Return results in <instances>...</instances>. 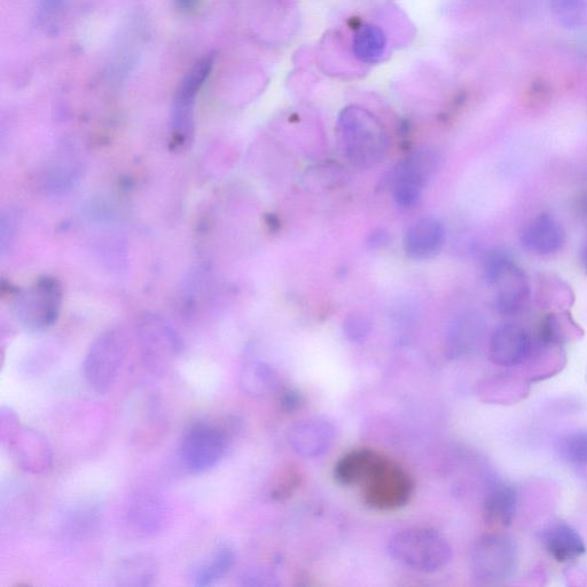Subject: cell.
Instances as JSON below:
<instances>
[{"instance_id":"3957f363","label":"cell","mask_w":587,"mask_h":587,"mask_svg":"<svg viewBox=\"0 0 587 587\" xmlns=\"http://www.w3.org/2000/svg\"><path fill=\"white\" fill-rule=\"evenodd\" d=\"M215 54L201 57L187 70L172 100L170 127L177 144H185L192 136L195 106L200 92L215 67Z\"/></svg>"},{"instance_id":"836d02e7","label":"cell","mask_w":587,"mask_h":587,"mask_svg":"<svg viewBox=\"0 0 587 587\" xmlns=\"http://www.w3.org/2000/svg\"><path fill=\"white\" fill-rule=\"evenodd\" d=\"M389 237L388 234L383 230L373 231L369 239H367V246L371 250H378L388 245Z\"/></svg>"},{"instance_id":"4316f807","label":"cell","mask_w":587,"mask_h":587,"mask_svg":"<svg viewBox=\"0 0 587 587\" xmlns=\"http://www.w3.org/2000/svg\"><path fill=\"white\" fill-rule=\"evenodd\" d=\"M559 457L571 466L587 465V432H573L560 437L557 442Z\"/></svg>"},{"instance_id":"8fae6325","label":"cell","mask_w":587,"mask_h":587,"mask_svg":"<svg viewBox=\"0 0 587 587\" xmlns=\"http://www.w3.org/2000/svg\"><path fill=\"white\" fill-rule=\"evenodd\" d=\"M488 283L496 287V309L504 316L519 313L529 300L531 287L526 273L510 256L493 273Z\"/></svg>"},{"instance_id":"277c9868","label":"cell","mask_w":587,"mask_h":587,"mask_svg":"<svg viewBox=\"0 0 587 587\" xmlns=\"http://www.w3.org/2000/svg\"><path fill=\"white\" fill-rule=\"evenodd\" d=\"M127 356V338L119 328H112L93 342L83 363L84 379L98 394L114 385Z\"/></svg>"},{"instance_id":"1f68e13d","label":"cell","mask_w":587,"mask_h":587,"mask_svg":"<svg viewBox=\"0 0 587 587\" xmlns=\"http://www.w3.org/2000/svg\"><path fill=\"white\" fill-rule=\"evenodd\" d=\"M239 583L244 586H272L277 585L275 578L268 571L260 568H249L239 576Z\"/></svg>"},{"instance_id":"44dd1931","label":"cell","mask_w":587,"mask_h":587,"mask_svg":"<svg viewBox=\"0 0 587 587\" xmlns=\"http://www.w3.org/2000/svg\"><path fill=\"white\" fill-rule=\"evenodd\" d=\"M583 334L568 310L552 311L540 325V342L545 346H562Z\"/></svg>"},{"instance_id":"d590c367","label":"cell","mask_w":587,"mask_h":587,"mask_svg":"<svg viewBox=\"0 0 587 587\" xmlns=\"http://www.w3.org/2000/svg\"><path fill=\"white\" fill-rule=\"evenodd\" d=\"M581 264L584 271L587 273V242L581 253Z\"/></svg>"},{"instance_id":"5b68a950","label":"cell","mask_w":587,"mask_h":587,"mask_svg":"<svg viewBox=\"0 0 587 587\" xmlns=\"http://www.w3.org/2000/svg\"><path fill=\"white\" fill-rule=\"evenodd\" d=\"M61 304L59 281L45 277L15 297V316L27 330L43 331L57 323Z\"/></svg>"},{"instance_id":"e575fe53","label":"cell","mask_w":587,"mask_h":587,"mask_svg":"<svg viewBox=\"0 0 587 587\" xmlns=\"http://www.w3.org/2000/svg\"><path fill=\"white\" fill-rule=\"evenodd\" d=\"M200 0H175V5L179 11L191 12L198 6Z\"/></svg>"},{"instance_id":"f1b7e54d","label":"cell","mask_w":587,"mask_h":587,"mask_svg":"<svg viewBox=\"0 0 587 587\" xmlns=\"http://www.w3.org/2000/svg\"><path fill=\"white\" fill-rule=\"evenodd\" d=\"M343 331L349 341L363 343L371 333L370 320L359 313H354L344 320Z\"/></svg>"},{"instance_id":"4dcf8cb0","label":"cell","mask_w":587,"mask_h":587,"mask_svg":"<svg viewBox=\"0 0 587 587\" xmlns=\"http://www.w3.org/2000/svg\"><path fill=\"white\" fill-rule=\"evenodd\" d=\"M21 428L17 414L9 408H3L0 413V437L3 444L9 446Z\"/></svg>"},{"instance_id":"30bf717a","label":"cell","mask_w":587,"mask_h":587,"mask_svg":"<svg viewBox=\"0 0 587 587\" xmlns=\"http://www.w3.org/2000/svg\"><path fill=\"white\" fill-rule=\"evenodd\" d=\"M438 162L433 151L421 150L406 156L391 174V193L398 207L410 209L417 205L427 180Z\"/></svg>"},{"instance_id":"4fadbf2b","label":"cell","mask_w":587,"mask_h":587,"mask_svg":"<svg viewBox=\"0 0 587 587\" xmlns=\"http://www.w3.org/2000/svg\"><path fill=\"white\" fill-rule=\"evenodd\" d=\"M445 230L440 219L422 217L413 222L404 236V252L413 261H428L441 253Z\"/></svg>"},{"instance_id":"7402d4cb","label":"cell","mask_w":587,"mask_h":587,"mask_svg":"<svg viewBox=\"0 0 587 587\" xmlns=\"http://www.w3.org/2000/svg\"><path fill=\"white\" fill-rule=\"evenodd\" d=\"M158 577V566L153 559L145 555H135L119 563L115 569L117 586L146 587L154 584Z\"/></svg>"},{"instance_id":"d4e9b609","label":"cell","mask_w":587,"mask_h":587,"mask_svg":"<svg viewBox=\"0 0 587 587\" xmlns=\"http://www.w3.org/2000/svg\"><path fill=\"white\" fill-rule=\"evenodd\" d=\"M239 385L249 396L264 397L277 388L278 378L268 364L254 360L242 366Z\"/></svg>"},{"instance_id":"2e32d148","label":"cell","mask_w":587,"mask_h":587,"mask_svg":"<svg viewBox=\"0 0 587 587\" xmlns=\"http://www.w3.org/2000/svg\"><path fill=\"white\" fill-rule=\"evenodd\" d=\"M522 246L536 255H553L566 244V231L550 214H540L526 225L521 234Z\"/></svg>"},{"instance_id":"6da1fadb","label":"cell","mask_w":587,"mask_h":587,"mask_svg":"<svg viewBox=\"0 0 587 587\" xmlns=\"http://www.w3.org/2000/svg\"><path fill=\"white\" fill-rule=\"evenodd\" d=\"M336 130L340 150L352 166L369 170L386 158L389 146L386 130L365 109H344Z\"/></svg>"},{"instance_id":"52a82bcc","label":"cell","mask_w":587,"mask_h":587,"mask_svg":"<svg viewBox=\"0 0 587 587\" xmlns=\"http://www.w3.org/2000/svg\"><path fill=\"white\" fill-rule=\"evenodd\" d=\"M229 448L223 429L205 422L192 425L180 442V459L192 473H205L219 464Z\"/></svg>"},{"instance_id":"ac0fdd59","label":"cell","mask_w":587,"mask_h":587,"mask_svg":"<svg viewBox=\"0 0 587 587\" xmlns=\"http://www.w3.org/2000/svg\"><path fill=\"white\" fill-rule=\"evenodd\" d=\"M542 543L546 552L558 562L574 561L586 552L583 538L567 523L551 524L542 534Z\"/></svg>"},{"instance_id":"cb8c5ba5","label":"cell","mask_w":587,"mask_h":587,"mask_svg":"<svg viewBox=\"0 0 587 587\" xmlns=\"http://www.w3.org/2000/svg\"><path fill=\"white\" fill-rule=\"evenodd\" d=\"M536 300L540 307L553 311L568 310L575 301V295L565 280L552 273H544L537 279Z\"/></svg>"},{"instance_id":"7c38bea8","label":"cell","mask_w":587,"mask_h":587,"mask_svg":"<svg viewBox=\"0 0 587 587\" xmlns=\"http://www.w3.org/2000/svg\"><path fill=\"white\" fill-rule=\"evenodd\" d=\"M530 336L522 327L506 324L492 333L489 342V357L493 363L503 367L519 366L531 355Z\"/></svg>"},{"instance_id":"d6a6232c","label":"cell","mask_w":587,"mask_h":587,"mask_svg":"<svg viewBox=\"0 0 587 587\" xmlns=\"http://www.w3.org/2000/svg\"><path fill=\"white\" fill-rule=\"evenodd\" d=\"M302 403V396L297 394L296 391L289 390L284 394L283 398H281V405H283L284 410L287 412L299 409Z\"/></svg>"},{"instance_id":"9a60e30c","label":"cell","mask_w":587,"mask_h":587,"mask_svg":"<svg viewBox=\"0 0 587 587\" xmlns=\"http://www.w3.org/2000/svg\"><path fill=\"white\" fill-rule=\"evenodd\" d=\"M289 443L297 455L316 458L325 455L335 440V428L323 418H311L297 422L289 432Z\"/></svg>"},{"instance_id":"9c48e42d","label":"cell","mask_w":587,"mask_h":587,"mask_svg":"<svg viewBox=\"0 0 587 587\" xmlns=\"http://www.w3.org/2000/svg\"><path fill=\"white\" fill-rule=\"evenodd\" d=\"M139 347L146 369L166 372L182 354L183 343L172 328L158 318H147L139 326Z\"/></svg>"},{"instance_id":"603a6c76","label":"cell","mask_w":587,"mask_h":587,"mask_svg":"<svg viewBox=\"0 0 587 587\" xmlns=\"http://www.w3.org/2000/svg\"><path fill=\"white\" fill-rule=\"evenodd\" d=\"M483 324L479 317L465 315L452 325L448 335V354L450 357H461L469 354L480 342Z\"/></svg>"},{"instance_id":"484cf974","label":"cell","mask_w":587,"mask_h":587,"mask_svg":"<svg viewBox=\"0 0 587 587\" xmlns=\"http://www.w3.org/2000/svg\"><path fill=\"white\" fill-rule=\"evenodd\" d=\"M234 563H236V553L232 547L228 544L219 545L211 557L195 571L194 585L197 587L214 585L230 573Z\"/></svg>"},{"instance_id":"ba28073f","label":"cell","mask_w":587,"mask_h":587,"mask_svg":"<svg viewBox=\"0 0 587 587\" xmlns=\"http://www.w3.org/2000/svg\"><path fill=\"white\" fill-rule=\"evenodd\" d=\"M516 561L518 551L510 537L498 534L484 536L472 552V573L477 582L498 584L512 576Z\"/></svg>"},{"instance_id":"f546056e","label":"cell","mask_w":587,"mask_h":587,"mask_svg":"<svg viewBox=\"0 0 587 587\" xmlns=\"http://www.w3.org/2000/svg\"><path fill=\"white\" fill-rule=\"evenodd\" d=\"M62 13H64V0H42L39 7V21L42 27L56 31L59 28Z\"/></svg>"},{"instance_id":"d6986e66","label":"cell","mask_w":587,"mask_h":587,"mask_svg":"<svg viewBox=\"0 0 587 587\" xmlns=\"http://www.w3.org/2000/svg\"><path fill=\"white\" fill-rule=\"evenodd\" d=\"M518 510V493L512 485L499 483L484 499V518L491 526L510 527Z\"/></svg>"},{"instance_id":"ffe728a7","label":"cell","mask_w":587,"mask_h":587,"mask_svg":"<svg viewBox=\"0 0 587 587\" xmlns=\"http://www.w3.org/2000/svg\"><path fill=\"white\" fill-rule=\"evenodd\" d=\"M381 458L382 456L372 450L351 451L335 466V479L344 485L362 484Z\"/></svg>"},{"instance_id":"8992f818","label":"cell","mask_w":587,"mask_h":587,"mask_svg":"<svg viewBox=\"0 0 587 587\" xmlns=\"http://www.w3.org/2000/svg\"><path fill=\"white\" fill-rule=\"evenodd\" d=\"M362 484L365 503L382 511L396 510L408 503L413 489L403 468L383 457Z\"/></svg>"},{"instance_id":"83f0119b","label":"cell","mask_w":587,"mask_h":587,"mask_svg":"<svg viewBox=\"0 0 587 587\" xmlns=\"http://www.w3.org/2000/svg\"><path fill=\"white\" fill-rule=\"evenodd\" d=\"M383 48H385V43H383V37L378 29H364L357 36L358 53L364 59L374 60L382 54Z\"/></svg>"},{"instance_id":"e0dca14e","label":"cell","mask_w":587,"mask_h":587,"mask_svg":"<svg viewBox=\"0 0 587 587\" xmlns=\"http://www.w3.org/2000/svg\"><path fill=\"white\" fill-rule=\"evenodd\" d=\"M166 520V507L161 498L150 492H139L128 506L127 523L140 537H150L161 530Z\"/></svg>"},{"instance_id":"7a4b0ae2","label":"cell","mask_w":587,"mask_h":587,"mask_svg":"<svg viewBox=\"0 0 587 587\" xmlns=\"http://www.w3.org/2000/svg\"><path fill=\"white\" fill-rule=\"evenodd\" d=\"M388 552L401 565L421 573H435L452 558L451 546L437 531L414 528L398 532L391 538Z\"/></svg>"},{"instance_id":"5bb4252c","label":"cell","mask_w":587,"mask_h":587,"mask_svg":"<svg viewBox=\"0 0 587 587\" xmlns=\"http://www.w3.org/2000/svg\"><path fill=\"white\" fill-rule=\"evenodd\" d=\"M18 466L29 474H44L53 464L51 445L33 429L21 428L9 445Z\"/></svg>"},{"instance_id":"8d00e7d4","label":"cell","mask_w":587,"mask_h":587,"mask_svg":"<svg viewBox=\"0 0 587 587\" xmlns=\"http://www.w3.org/2000/svg\"><path fill=\"white\" fill-rule=\"evenodd\" d=\"M581 208L583 210V214L587 217V194L585 195V197L581 201Z\"/></svg>"}]
</instances>
